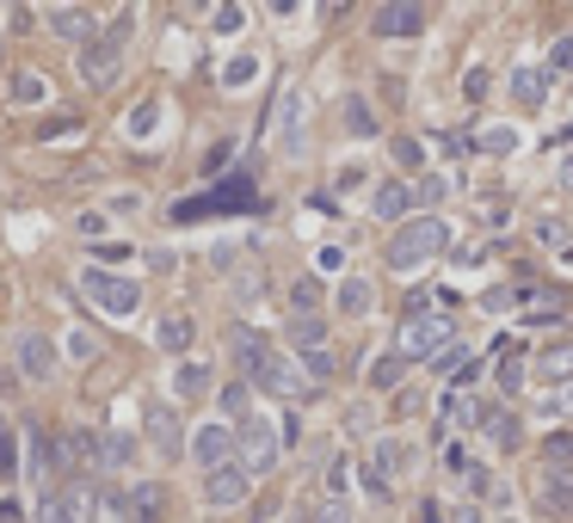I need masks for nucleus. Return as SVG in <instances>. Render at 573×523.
Listing matches in <instances>:
<instances>
[{"instance_id": "f257e3e1", "label": "nucleus", "mask_w": 573, "mask_h": 523, "mask_svg": "<svg viewBox=\"0 0 573 523\" xmlns=\"http://www.w3.org/2000/svg\"><path fill=\"white\" fill-rule=\"evenodd\" d=\"M234 363H241V375H247V388H259V394H278V400H303L308 394V375L296 370L290 357L271 352L253 327H234Z\"/></svg>"}, {"instance_id": "f03ea898", "label": "nucleus", "mask_w": 573, "mask_h": 523, "mask_svg": "<svg viewBox=\"0 0 573 523\" xmlns=\"http://www.w3.org/2000/svg\"><path fill=\"white\" fill-rule=\"evenodd\" d=\"M450 253V222L444 216H407L395 234H389V265L395 271H413V265Z\"/></svg>"}, {"instance_id": "7ed1b4c3", "label": "nucleus", "mask_w": 573, "mask_h": 523, "mask_svg": "<svg viewBox=\"0 0 573 523\" xmlns=\"http://www.w3.org/2000/svg\"><path fill=\"white\" fill-rule=\"evenodd\" d=\"M253 204H259V191H253V173H234V179H222L216 191H204V197H186V204H173V222L229 216V209H253Z\"/></svg>"}, {"instance_id": "20e7f679", "label": "nucleus", "mask_w": 573, "mask_h": 523, "mask_svg": "<svg viewBox=\"0 0 573 523\" xmlns=\"http://www.w3.org/2000/svg\"><path fill=\"white\" fill-rule=\"evenodd\" d=\"M124 38H130V13H117L112 31H99L87 50H80V80L87 87H112L117 68H124Z\"/></svg>"}, {"instance_id": "39448f33", "label": "nucleus", "mask_w": 573, "mask_h": 523, "mask_svg": "<svg viewBox=\"0 0 573 523\" xmlns=\"http://www.w3.org/2000/svg\"><path fill=\"white\" fill-rule=\"evenodd\" d=\"M450 339H457V320L450 315H407L402 320V357L413 363V357H444L450 352Z\"/></svg>"}, {"instance_id": "423d86ee", "label": "nucleus", "mask_w": 573, "mask_h": 523, "mask_svg": "<svg viewBox=\"0 0 573 523\" xmlns=\"http://www.w3.org/2000/svg\"><path fill=\"white\" fill-rule=\"evenodd\" d=\"M80 290H87L105 315H136V308H142V283H136V278H117V271H105V265L80 271Z\"/></svg>"}, {"instance_id": "0eeeda50", "label": "nucleus", "mask_w": 573, "mask_h": 523, "mask_svg": "<svg viewBox=\"0 0 573 523\" xmlns=\"http://www.w3.org/2000/svg\"><path fill=\"white\" fill-rule=\"evenodd\" d=\"M234 437H241V468H247V474H271L278 449H284V431L271 425V419H247Z\"/></svg>"}, {"instance_id": "6e6552de", "label": "nucleus", "mask_w": 573, "mask_h": 523, "mask_svg": "<svg viewBox=\"0 0 573 523\" xmlns=\"http://www.w3.org/2000/svg\"><path fill=\"white\" fill-rule=\"evenodd\" d=\"M247 493H253V474L241 468V456L204 474V499H211L216 511H229V505H247Z\"/></svg>"}, {"instance_id": "1a4fd4ad", "label": "nucleus", "mask_w": 573, "mask_h": 523, "mask_svg": "<svg viewBox=\"0 0 573 523\" xmlns=\"http://www.w3.org/2000/svg\"><path fill=\"white\" fill-rule=\"evenodd\" d=\"M93 511V493L87 486H56V493H38V523H87Z\"/></svg>"}, {"instance_id": "9d476101", "label": "nucleus", "mask_w": 573, "mask_h": 523, "mask_svg": "<svg viewBox=\"0 0 573 523\" xmlns=\"http://www.w3.org/2000/svg\"><path fill=\"white\" fill-rule=\"evenodd\" d=\"M191 456L204 462V474L222 462H234L241 456V437H234V425H198V437H191Z\"/></svg>"}, {"instance_id": "9b49d317", "label": "nucleus", "mask_w": 573, "mask_h": 523, "mask_svg": "<svg viewBox=\"0 0 573 523\" xmlns=\"http://www.w3.org/2000/svg\"><path fill=\"white\" fill-rule=\"evenodd\" d=\"M536 505H543V518H573V468H543V481H536Z\"/></svg>"}, {"instance_id": "f8f14e48", "label": "nucleus", "mask_w": 573, "mask_h": 523, "mask_svg": "<svg viewBox=\"0 0 573 523\" xmlns=\"http://www.w3.org/2000/svg\"><path fill=\"white\" fill-rule=\"evenodd\" d=\"M420 25H425V7H413V0H389V7L370 13V31L377 38H413Z\"/></svg>"}, {"instance_id": "ddd939ff", "label": "nucleus", "mask_w": 573, "mask_h": 523, "mask_svg": "<svg viewBox=\"0 0 573 523\" xmlns=\"http://www.w3.org/2000/svg\"><path fill=\"white\" fill-rule=\"evenodd\" d=\"M43 25H50L56 38L80 43V50H87V43L99 38V31H93V13H80V7H50V13H43Z\"/></svg>"}, {"instance_id": "4468645a", "label": "nucleus", "mask_w": 573, "mask_h": 523, "mask_svg": "<svg viewBox=\"0 0 573 523\" xmlns=\"http://www.w3.org/2000/svg\"><path fill=\"white\" fill-rule=\"evenodd\" d=\"M278 130H284V154H303L308 149V136H303V93H296V87L278 93Z\"/></svg>"}, {"instance_id": "2eb2a0df", "label": "nucleus", "mask_w": 573, "mask_h": 523, "mask_svg": "<svg viewBox=\"0 0 573 523\" xmlns=\"http://www.w3.org/2000/svg\"><path fill=\"white\" fill-rule=\"evenodd\" d=\"M536 375H549V388H568L573 382V339H555L536 352Z\"/></svg>"}, {"instance_id": "dca6fc26", "label": "nucleus", "mask_w": 573, "mask_h": 523, "mask_svg": "<svg viewBox=\"0 0 573 523\" xmlns=\"http://www.w3.org/2000/svg\"><path fill=\"white\" fill-rule=\"evenodd\" d=\"M20 375H56V345H50V339L43 333H25L20 339Z\"/></svg>"}, {"instance_id": "f3484780", "label": "nucleus", "mask_w": 573, "mask_h": 523, "mask_svg": "<svg viewBox=\"0 0 573 523\" xmlns=\"http://www.w3.org/2000/svg\"><path fill=\"white\" fill-rule=\"evenodd\" d=\"M149 444L161 449L167 462L186 449V437H179V412H173V407H149Z\"/></svg>"}, {"instance_id": "a211bd4d", "label": "nucleus", "mask_w": 573, "mask_h": 523, "mask_svg": "<svg viewBox=\"0 0 573 523\" xmlns=\"http://www.w3.org/2000/svg\"><path fill=\"white\" fill-rule=\"evenodd\" d=\"M407 209H413V186H407V179L377 186V216L382 222H407Z\"/></svg>"}, {"instance_id": "6ab92c4d", "label": "nucleus", "mask_w": 573, "mask_h": 523, "mask_svg": "<svg viewBox=\"0 0 573 523\" xmlns=\"http://www.w3.org/2000/svg\"><path fill=\"white\" fill-rule=\"evenodd\" d=\"M284 339H290V345H296V352H327V320L321 315H303V320H290V327H284Z\"/></svg>"}, {"instance_id": "aec40b11", "label": "nucleus", "mask_w": 573, "mask_h": 523, "mask_svg": "<svg viewBox=\"0 0 573 523\" xmlns=\"http://www.w3.org/2000/svg\"><path fill=\"white\" fill-rule=\"evenodd\" d=\"M438 370L450 375V388H457V394H469V382L481 375V357H469V352L457 345V352H444V357H438Z\"/></svg>"}, {"instance_id": "412c9836", "label": "nucleus", "mask_w": 573, "mask_h": 523, "mask_svg": "<svg viewBox=\"0 0 573 523\" xmlns=\"http://www.w3.org/2000/svg\"><path fill=\"white\" fill-rule=\"evenodd\" d=\"M481 431H487V437H494V444H506V449H518L524 444V419H518V412H487V419H481Z\"/></svg>"}, {"instance_id": "4be33fe9", "label": "nucleus", "mask_w": 573, "mask_h": 523, "mask_svg": "<svg viewBox=\"0 0 573 523\" xmlns=\"http://www.w3.org/2000/svg\"><path fill=\"white\" fill-rule=\"evenodd\" d=\"M444 419H450V425H481V419H487V407H481L475 394H444Z\"/></svg>"}, {"instance_id": "5701e85b", "label": "nucleus", "mask_w": 573, "mask_h": 523, "mask_svg": "<svg viewBox=\"0 0 573 523\" xmlns=\"http://www.w3.org/2000/svg\"><path fill=\"white\" fill-rule=\"evenodd\" d=\"M494 375H499V388L506 394H518L531 375H524V357H518V345H499V363H494Z\"/></svg>"}, {"instance_id": "b1692460", "label": "nucleus", "mask_w": 573, "mask_h": 523, "mask_svg": "<svg viewBox=\"0 0 573 523\" xmlns=\"http://www.w3.org/2000/svg\"><path fill=\"white\" fill-rule=\"evenodd\" d=\"M154 339H161L167 352H186L191 339H198V320H191V315H167V320H161V333H154Z\"/></svg>"}, {"instance_id": "393cba45", "label": "nucleus", "mask_w": 573, "mask_h": 523, "mask_svg": "<svg viewBox=\"0 0 573 523\" xmlns=\"http://www.w3.org/2000/svg\"><path fill=\"white\" fill-rule=\"evenodd\" d=\"M370 302H377V290L364 278H345L340 283V315H370Z\"/></svg>"}, {"instance_id": "a878e982", "label": "nucleus", "mask_w": 573, "mask_h": 523, "mask_svg": "<svg viewBox=\"0 0 573 523\" xmlns=\"http://www.w3.org/2000/svg\"><path fill=\"white\" fill-rule=\"evenodd\" d=\"M543 468H573V431H549L543 437Z\"/></svg>"}, {"instance_id": "bb28decb", "label": "nucleus", "mask_w": 573, "mask_h": 523, "mask_svg": "<svg viewBox=\"0 0 573 523\" xmlns=\"http://www.w3.org/2000/svg\"><path fill=\"white\" fill-rule=\"evenodd\" d=\"M290 308H296V320L315 315V308H321V278H296L290 283Z\"/></svg>"}, {"instance_id": "cd10ccee", "label": "nucleus", "mask_w": 573, "mask_h": 523, "mask_svg": "<svg viewBox=\"0 0 573 523\" xmlns=\"http://www.w3.org/2000/svg\"><path fill=\"white\" fill-rule=\"evenodd\" d=\"M512 93H518V105H543V93H549V87H543V68H518Z\"/></svg>"}, {"instance_id": "c85d7f7f", "label": "nucleus", "mask_w": 573, "mask_h": 523, "mask_svg": "<svg viewBox=\"0 0 573 523\" xmlns=\"http://www.w3.org/2000/svg\"><path fill=\"white\" fill-rule=\"evenodd\" d=\"M402 468H407V444L402 437H382L377 444V474L389 481V474H402Z\"/></svg>"}, {"instance_id": "c756f323", "label": "nucleus", "mask_w": 573, "mask_h": 523, "mask_svg": "<svg viewBox=\"0 0 573 523\" xmlns=\"http://www.w3.org/2000/svg\"><path fill=\"white\" fill-rule=\"evenodd\" d=\"M173 388L186 394V400H198V394L211 388V370H204V363H179V375H173Z\"/></svg>"}, {"instance_id": "7c9ffc66", "label": "nucleus", "mask_w": 573, "mask_h": 523, "mask_svg": "<svg viewBox=\"0 0 573 523\" xmlns=\"http://www.w3.org/2000/svg\"><path fill=\"white\" fill-rule=\"evenodd\" d=\"M124 462H130V437L105 431V437H99V468H124Z\"/></svg>"}, {"instance_id": "2f4dec72", "label": "nucleus", "mask_w": 573, "mask_h": 523, "mask_svg": "<svg viewBox=\"0 0 573 523\" xmlns=\"http://www.w3.org/2000/svg\"><path fill=\"white\" fill-rule=\"evenodd\" d=\"M130 511H136V523H161V486H136Z\"/></svg>"}, {"instance_id": "473e14b6", "label": "nucleus", "mask_w": 573, "mask_h": 523, "mask_svg": "<svg viewBox=\"0 0 573 523\" xmlns=\"http://www.w3.org/2000/svg\"><path fill=\"white\" fill-rule=\"evenodd\" d=\"M93 511H99V523H124V518H136L124 493H99V499H93Z\"/></svg>"}, {"instance_id": "72a5a7b5", "label": "nucleus", "mask_w": 573, "mask_h": 523, "mask_svg": "<svg viewBox=\"0 0 573 523\" xmlns=\"http://www.w3.org/2000/svg\"><path fill=\"white\" fill-rule=\"evenodd\" d=\"M0 481H20V444H13L7 419H0Z\"/></svg>"}, {"instance_id": "f704fd0d", "label": "nucleus", "mask_w": 573, "mask_h": 523, "mask_svg": "<svg viewBox=\"0 0 573 523\" xmlns=\"http://www.w3.org/2000/svg\"><path fill=\"white\" fill-rule=\"evenodd\" d=\"M402 375H407V357L395 352V357H382L377 370H370V382H377V388H402Z\"/></svg>"}, {"instance_id": "c9c22d12", "label": "nucleus", "mask_w": 573, "mask_h": 523, "mask_svg": "<svg viewBox=\"0 0 573 523\" xmlns=\"http://www.w3.org/2000/svg\"><path fill=\"white\" fill-rule=\"evenodd\" d=\"M444 191H450V179H444V173H420V186H413V204H444Z\"/></svg>"}, {"instance_id": "e433bc0d", "label": "nucleus", "mask_w": 573, "mask_h": 523, "mask_svg": "<svg viewBox=\"0 0 573 523\" xmlns=\"http://www.w3.org/2000/svg\"><path fill=\"white\" fill-rule=\"evenodd\" d=\"M247 400H253L247 382H229V388H222V412H229V419H241V425H247Z\"/></svg>"}, {"instance_id": "4c0bfd02", "label": "nucleus", "mask_w": 573, "mask_h": 523, "mask_svg": "<svg viewBox=\"0 0 573 523\" xmlns=\"http://www.w3.org/2000/svg\"><path fill=\"white\" fill-rule=\"evenodd\" d=\"M345 124H352V136H377V117L364 99H345Z\"/></svg>"}, {"instance_id": "58836bf2", "label": "nucleus", "mask_w": 573, "mask_h": 523, "mask_svg": "<svg viewBox=\"0 0 573 523\" xmlns=\"http://www.w3.org/2000/svg\"><path fill=\"white\" fill-rule=\"evenodd\" d=\"M475 149H481V154H512V149H518V136H512V130H481V136H475Z\"/></svg>"}, {"instance_id": "ea45409f", "label": "nucleus", "mask_w": 573, "mask_h": 523, "mask_svg": "<svg viewBox=\"0 0 573 523\" xmlns=\"http://www.w3.org/2000/svg\"><path fill=\"white\" fill-rule=\"evenodd\" d=\"M154 117H161V99H142L130 112V136H154Z\"/></svg>"}, {"instance_id": "a19ab883", "label": "nucleus", "mask_w": 573, "mask_h": 523, "mask_svg": "<svg viewBox=\"0 0 573 523\" xmlns=\"http://www.w3.org/2000/svg\"><path fill=\"white\" fill-rule=\"evenodd\" d=\"M13 99L20 105H43V75H13Z\"/></svg>"}, {"instance_id": "79ce46f5", "label": "nucleus", "mask_w": 573, "mask_h": 523, "mask_svg": "<svg viewBox=\"0 0 573 523\" xmlns=\"http://www.w3.org/2000/svg\"><path fill=\"white\" fill-rule=\"evenodd\" d=\"M308 523H358V511H352L345 499H327V505H321V511H315Z\"/></svg>"}, {"instance_id": "37998d69", "label": "nucleus", "mask_w": 573, "mask_h": 523, "mask_svg": "<svg viewBox=\"0 0 573 523\" xmlns=\"http://www.w3.org/2000/svg\"><path fill=\"white\" fill-rule=\"evenodd\" d=\"M543 412H549V419H568V412H573V382H568V388L543 394Z\"/></svg>"}, {"instance_id": "c03bdc74", "label": "nucleus", "mask_w": 573, "mask_h": 523, "mask_svg": "<svg viewBox=\"0 0 573 523\" xmlns=\"http://www.w3.org/2000/svg\"><path fill=\"white\" fill-rule=\"evenodd\" d=\"M395 161H402V167H420L425 142H420V136H395Z\"/></svg>"}, {"instance_id": "a18cd8bd", "label": "nucleus", "mask_w": 573, "mask_h": 523, "mask_svg": "<svg viewBox=\"0 0 573 523\" xmlns=\"http://www.w3.org/2000/svg\"><path fill=\"white\" fill-rule=\"evenodd\" d=\"M253 68H259L253 56H234L229 68H222V87H247V75H253Z\"/></svg>"}, {"instance_id": "49530a36", "label": "nucleus", "mask_w": 573, "mask_h": 523, "mask_svg": "<svg viewBox=\"0 0 573 523\" xmlns=\"http://www.w3.org/2000/svg\"><path fill=\"white\" fill-rule=\"evenodd\" d=\"M549 75H573V38H561L549 50Z\"/></svg>"}, {"instance_id": "de8ad7c7", "label": "nucleus", "mask_w": 573, "mask_h": 523, "mask_svg": "<svg viewBox=\"0 0 573 523\" xmlns=\"http://www.w3.org/2000/svg\"><path fill=\"white\" fill-rule=\"evenodd\" d=\"M444 468H450V474H462V481H469V468H475V462H469V449H462V444H444Z\"/></svg>"}, {"instance_id": "09e8293b", "label": "nucleus", "mask_w": 573, "mask_h": 523, "mask_svg": "<svg viewBox=\"0 0 573 523\" xmlns=\"http://www.w3.org/2000/svg\"><path fill=\"white\" fill-rule=\"evenodd\" d=\"M303 370L315 375V382H327V375H333V352H308V357H303Z\"/></svg>"}, {"instance_id": "8fccbe9b", "label": "nucleus", "mask_w": 573, "mask_h": 523, "mask_svg": "<svg viewBox=\"0 0 573 523\" xmlns=\"http://www.w3.org/2000/svg\"><path fill=\"white\" fill-rule=\"evenodd\" d=\"M68 130H80L75 117H50V124H38V136H43V142H56V136H68Z\"/></svg>"}, {"instance_id": "3c124183", "label": "nucleus", "mask_w": 573, "mask_h": 523, "mask_svg": "<svg viewBox=\"0 0 573 523\" xmlns=\"http://www.w3.org/2000/svg\"><path fill=\"white\" fill-rule=\"evenodd\" d=\"M241 20H247L241 7H216V31H241Z\"/></svg>"}, {"instance_id": "603ef678", "label": "nucleus", "mask_w": 573, "mask_h": 523, "mask_svg": "<svg viewBox=\"0 0 573 523\" xmlns=\"http://www.w3.org/2000/svg\"><path fill=\"white\" fill-rule=\"evenodd\" d=\"M487 87H494V75H481V68L462 80V93H469V99H487Z\"/></svg>"}, {"instance_id": "864d4df0", "label": "nucleus", "mask_w": 573, "mask_h": 523, "mask_svg": "<svg viewBox=\"0 0 573 523\" xmlns=\"http://www.w3.org/2000/svg\"><path fill=\"white\" fill-rule=\"evenodd\" d=\"M345 425H352V431L364 437V431H370V407H352V412H345Z\"/></svg>"}, {"instance_id": "5fc2aeb1", "label": "nucleus", "mask_w": 573, "mask_h": 523, "mask_svg": "<svg viewBox=\"0 0 573 523\" xmlns=\"http://www.w3.org/2000/svg\"><path fill=\"white\" fill-rule=\"evenodd\" d=\"M0 523H20V505H13V499L0 505Z\"/></svg>"}, {"instance_id": "6e6d98bb", "label": "nucleus", "mask_w": 573, "mask_h": 523, "mask_svg": "<svg viewBox=\"0 0 573 523\" xmlns=\"http://www.w3.org/2000/svg\"><path fill=\"white\" fill-rule=\"evenodd\" d=\"M561 179H568V186H573V154H568V161H561Z\"/></svg>"}, {"instance_id": "4d7b16f0", "label": "nucleus", "mask_w": 573, "mask_h": 523, "mask_svg": "<svg viewBox=\"0 0 573 523\" xmlns=\"http://www.w3.org/2000/svg\"><path fill=\"white\" fill-rule=\"evenodd\" d=\"M499 523H512V518H499Z\"/></svg>"}, {"instance_id": "13d9d810", "label": "nucleus", "mask_w": 573, "mask_h": 523, "mask_svg": "<svg viewBox=\"0 0 573 523\" xmlns=\"http://www.w3.org/2000/svg\"><path fill=\"white\" fill-rule=\"evenodd\" d=\"M0 20H7V13H0Z\"/></svg>"}]
</instances>
